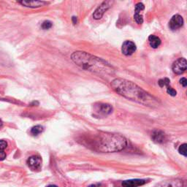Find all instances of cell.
Wrapping results in <instances>:
<instances>
[{"label": "cell", "instance_id": "1", "mask_svg": "<svg viewBox=\"0 0 187 187\" xmlns=\"http://www.w3.org/2000/svg\"><path fill=\"white\" fill-rule=\"evenodd\" d=\"M113 90L130 100L149 107H157L159 102L154 97L130 80L116 78L111 82Z\"/></svg>", "mask_w": 187, "mask_h": 187}, {"label": "cell", "instance_id": "2", "mask_svg": "<svg viewBox=\"0 0 187 187\" xmlns=\"http://www.w3.org/2000/svg\"><path fill=\"white\" fill-rule=\"evenodd\" d=\"M89 145L94 151L102 153L118 152L126 148L127 142L121 135L105 132L94 134L88 140Z\"/></svg>", "mask_w": 187, "mask_h": 187}, {"label": "cell", "instance_id": "3", "mask_svg": "<svg viewBox=\"0 0 187 187\" xmlns=\"http://www.w3.org/2000/svg\"><path fill=\"white\" fill-rule=\"evenodd\" d=\"M71 58L75 64L85 70L105 75L113 72V67L107 62L86 52H74Z\"/></svg>", "mask_w": 187, "mask_h": 187}, {"label": "cell", "instance_id": "4", "mask_svg": "<svg viewBox=\"0 0 187 187\" xmlns=\"http://www.w3.org/2000/svg\"><path fill=\"white\" fill-rule=\"evenodd\" d=\"M187 62L184 58H179L174 62L172 66V71L177 75H181L186 70Z\"/></svg>", "mask_w": 187, "mask_h": 187}, {"label": "cell", "instance_id": "5", "mask_svg": "<svg viewBox=\"0 0 187 187\" xmlns=\"http://www.w3.org/2000/svg\"><path fill=\"white\" fill-rule=\"evenodd\" d=\"M26 163L32 171H39L42 168V159L39 156H32L27 159Z\"/></svg>", "mask_w": 187, "mask_h": 187}, {"label": "cell", "instance_id": "6", "mask_svg": "<svg viewBox=\"0 0 187 187\" xmlns=\"http://www.w3.org/2000/svg\"><path fill=\"white\" fill-rule=\"evenodd\" d=\"M113 3V2H111V1L103 2L97 8V10H95V12H94V14H93L94 18V19H97V20L100 19V18L103 16L104 13H105V11H107V10L111 7L112 4Z\"/></svg>", "mask_w": 187, "mask_h": 187}, {"label": "cell", "instance_id": "7", "mask_svg": "<svg viewBox=\"0 0 187 187\" xmlns=\"http://www.w3.org/2000/svg\"><path fill=\"white\" fill-rule=\"evenodd\" d=\"M94 111L99 115L107 116L113 112V107L111 105L105 103H98L94 105Z\"/></svg>", "mask_w": 187, "mask_h": 187}, {"label": "cell", "instance_id": "8", "mask_svg": "<svg viewBox=\"0 0 187 187\" xmlns=\"http://www.w3.org/2000/svg\"><path fill=\"white\" fill-rule=\"evenodd\" d=\"M137 49L136 45L132 41L126 40L123 43L121 48V51L123 54L126 56H131L135 53Z\"/></svg>", "mask_w": 187, "mask_h": 187}, {"label": "cell", "instance_id": "9", "mask_svg": "<svg viewBox=\"0 0 187 187\" xmlns=\"http://www.w3.org/2000/svg\"><path fill=\"white\" fill-rule=\"evenodd\" d=\"M184 24V19L180 15H175L172 16L169 22V27L171 30L175 31L181 27Z\"/></svg>", "mask_w": 187, "mask_h": 187}, {"label": "cell", "instance_id": "10", "mask_svg": "<svg viewBox=\"0 0 187 187\" xmlns=\"http://www.w3.org/2000/svg\"><path fill=\"white\" fill-rule=\"evenodd\" d=\"M184 183L180 179H172L162 181L158 184L155 187H183Z\"/></svg>", "mask_w": 187, "mask_h": 187}, {"label": "cell", "instance_id": "11", "mask_svg": "<svg viewBox=\"0 0 187 187\" xmlns=\"http://www.w3.org/2000/svg\"><path fill=\"white\" fill-rule=\"evenodd\" d=\"M151 138L157 143H164L167 140V137L166 135V134L161 130L154 131L152 133Z\"/></svg>", "mask_w": 187, "mask_h": 187}, {"label": "cell", "instance_id": "12", "mask_svg": "<svg viewBox=\"0 0 187 187\" xmlns=\"http://www.w3.org/2000/svg\"><path fill=\"white\" fill-rule=\"evenodd\" d=\"M147 181L143 179H132L124 180L122 182V186L123 187H138L145 184Z\"/></svg>", "mask_w": 187, "mask_h": 187}, {"label": "cell", "instance_id": "13", "mask_svg": "<svg viewBox=\"0 0 187 187\" xmlns=\"http://www.w3.org/2000/svg\"><path fill=\"white\" fill-rule=\"evenodd\" d=\"M18 3L27 7H39L48 5V2L44 1H37V0H32V1H19Z\"/></svg>", "mask_w": 187, "mask_h": 187}, {"label": "cell", "instance_id": "14", "mask_svg": "<svg viewBox=\"0 0 187 187\" xmlns=\"http://www.w3.org/2000/svg\"><path fill=\"white\" fill-rule=\"evenodd\" d=\"M149 44L153 48H157L161 45V39L155 35H150L148 37Z\"/></svg>", "mask_w": 187, "mask_h": 187}, {"label": "cell", "instance_id": "15", "mask_svg": "<svg viewBox=\"0 0 187 187\" xmlns=\"http://www.w3.org/2000/svg\"><path fill=\"white\" fill-rule=\"evenodd\" d=\"M44 130L43 126L40 125H37L35 126H33V127L31 129V134L33 136H37L39 135V134H41Z\"/></svg>", "mask_w": 187, "mask_h": 187}, {"label": "cell", "instance_id": "16", "mask_svg": "<svg viewBox=\"0 0 187 187\" xmlns=\"http://www.w3.org/2000/svg\"><path fill=\"white\" fill-rule=\"evenodd\" d=\"M145 9V6L142 2H138L135 5V15H140V12Z\"/></svg>", "mask_w": 187, "mask_h": 187}, {"label": "cell", "instance_id": "17", "mask_svg": "<svg viewBox=\"0 0 187 187\" xmlns=\"http://www.w3.org/2000/svg\"><path fill=\"white\" fill-rule=\"evenodd\" d=\"M158 84H159V86L160 87H164V86H169L170 84V80L168 78H163V79H160L159 80V82H158Z\"/></svg>", "mask_w": 187, "mask_h": 187}, {"label": "cell", "instance_id": "18", "mask_svg": "<svg viewBox=\"0 0 187 187\" xmlns=\"http://www.w3.org/2000/svg\"><path fill=\"white\" fill-rule=\"evenodd\" d=\"M187 145L186 143H184L182 144L178 148V152H179L180 154L184 156V157H186L187 156Z\"/></svg>", "mask_w": 187, "mask_h": 187}, {"label": "cell", "instance_id": "19", "mask_svg": "<svg viewBox=\"0 0 187 187\" xmlns=\"http://www.w3.org/2000/svg\"><path fill=\"white\" fill-rule=\"evenodd\" d=\"M52 26H53V24L50 21H45L43 22L42 25H41V27H42L43 30H48L49 29H51Z\"/></svg>", "mask_w": 187, "mask_h": 187}, {"label": "cell", "instance_id": "20", "mask_svg": "<svg viewBox=\"0 0 187 187\" xmlns=\"http://www.w3.org/2000/svg\"><path fill=\"white\" fill-rule=\"evenodd\" d=\"M167 94H169L170 96H172V97H175V96H176V94H177V92H176V91L175 90V89H173L171 86H170L167 87Z\"/></svg>", "mask_w": 187, "mask_h": 187}, {"label": "cell", "instance_id": "21", "mask_svg": "<svg viewBox=\"0 0 187 187\" xmlns=\"http://www.w3.org/2000/svg\"><path fill=\"white\" fill-rule=\"evenodd\" d=\"M134 19L137 22V24H143V18L142 15H135V14Z\"/></svg>", "mask_w": 187, "mask_h": 187}, {"label": "cell", "instance_id": "22", "mask_svg": "<svg viewBox=\"0 0 187 187\" xmlns=\"http://www.w3.org/2000/svg\"><path fill=\"white\" fill-rule=\"evenodd\" d=\"M7 147V143L5 140H0V151H4Z\"/></svg>", "mask_w": 187, "mask_h": 187}, {"label": "cell", "instance_id": "23", "mask_svg": "<svg viewBox=\"0 0 187 187\" xmlns=\"http://www.w3.org/2000/svg\"><path fill=\"white\" fill-rule=\"evenodd\" d=\"M6 153L4 151H0V161H3L6 159Z\"/></svg>", "mask_w": 187, "mask_h": 187}, {"label": "cell", "instance_id": "24", "mask_svg": "<svg viewBox=\"0 0 187 187\" xmlns=\"http://www.w3.org/2000/svg\"><path fill=\"white\" fill-rule=\"evenodd\" d=\"M180 84L184 87H186L187 86V80L185 78H182L180 80Z\"/></svg>", "mask_w": 187, "mask_h": 187}, {"label": "cell", "instance_id": "25", "mask_svg": "<svg viewBox=\"0 0 187 187\" xmlns=\"http://www.w3.org/2000/svg\"><path fill=\"white\" fill-rule=\"evenodd\" d=\"M72 21L74 24H77V23H78V18H77V17H75V16H73V17L72 18Z\"/></svg>", "mask_w": 187, "mask_h": 187}, {"label": "cell", "instance_id": "26", "mask_svg": "<svg viewBox=\"0 0 187 187\" xmlns=\"http://www.w3.org/2000/svg\"><path fill=\"white\" fill-rule=\"evenodd\" d=\"M2 126H3V122L1 119H0V129L2 127Z\"/></svg>", "mask_w": 187, "mask_h": 187}, {"label": "cell", "instance_id": "27", "mask_svg": "<svg viewBox=\"0 0 187 187\" xmlns=\"http://www.w3.org/2000/svg\"><path fill=\"white\" fill-rule=\"evenodd\" d=\"M47 187H58V186H56V185H49V186H48Z\"/></svg>", "mask_w": 187, "mask_h": 187}, {"label": "cell", "instance_id": "28", "mask_svg": "<svg viewBox=\"0 0 187 187\" xmlns=\"http://www.w3.org/2000/svg\"><path fill=\"white\" fill-rule=\"evenodd\" d=\"M89 187H97L96 185H91V186H89Z\"/></svg>", "mask_w": 187, "mask_h": 187}]
</instances>
